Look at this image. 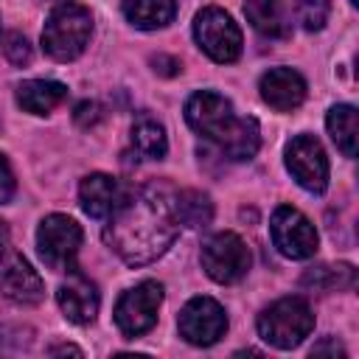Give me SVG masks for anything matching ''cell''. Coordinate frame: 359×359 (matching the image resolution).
<instances>
[{"label":"cell","instance_id":"1","mask_svg":"<svg viewBox=\"0 0 359 359\" xmlns=\"http://www.w3.org/2000/svg\"><path fill=\"white\" fill-rule=\"evenodd\" d=\"M104 241L129 266L157 261L177 238L180 219L174 208V191L165 182H146L107 216Z\"/></svg>","mask_w":359,"mask_h":359},{"label":"cell","instance_id":"2","mask_svg":"<svg viewBox=\"0 0 359 359\" xmlns=\"http://www.w3.org/2000/svg\"><path fill=\"white\" fill-rule=\"evenodd\" d=\"M185 121L194 132L216 143L222 154H227L230 160H250L261 146L258 121L250 115H236L233 104L213 90H199L188 98Z\"/></svg>","mask_w":359,"mask_h":359},{"label":"cell","instance_id":"3","mask_svg":"<svg viewBox=\"0 0 359 359\" xmlns=\"http://www.w3.org/2000/svg\"><path fill=\"white\" fill-rule=\"evenodd\" d=\"M93 34V14L73 0H62L42 28V48L56 62H73L84 53Z\"/></svg>","mask_w":359,"mask_h":359},{"label":"cell","instance_id":"4","mask_svg":"<svg viewBox=\"0 0 359 359\" xmlns=\"http://www.w3.org/2000/svg\"><path fill=\"white\" fill-rule=\"evenodd\" d=\"M314 328L311 306L303 297H280L258 314V334L272 348H297Z\"/></svg>","mask_w":359,"mask_h":359},{"label":"cell","instance_id":"5","mask_svg":"<svg viewBox=\"0 0 359 359\" xmlns=\"http://www.w3.org/2000/svg\"><path fill=\"white\" fill-rule=\"evenodd\" d=\"M81 227L65 213H50L36 227V247L42 261L56 272H76V255L81 247Z\"/></svg>","mask_w":359,"mask_h":359},{"label":"cell","instance_id":"6","mask_svg":"<svg viewBox=\"0 0 359 359\" xmlns=\"http://www.w3.org/2000/svg\"><path fill=\"white\" fill-rule=\"evenodd\" d=\"M194 36H196V45L213 62L230 65L241 56V45H244L241 28L233 22V17L224 8H216V6L202 8L194 20Z\"/></svg>","mask_w":359,"mask_h":359},{"label":"cell","instance_id":"7","mask_svg":"<svg viewBox=\"0 0 359 359\" xmlns=\"http://www.w3.org/2000/svg\"><path fill=\"white\" fill-rule=\"evenodd\" d=\"M199 261H202V269L208 272V278H213L216 283H236V280H241L247 275L250 264H252L244 238L230 233V230L210 236L202 244Z\"/></svg>","mask_w":359,"mask_h":359},{"label":"cell","instance_id":"8","mask_svg":"<svg viewBox=\"0 0 359 359\" xmlns=\"http://www.w3.org/2000/svg\"><path fill=\"white\" fill-rule=\"evenodd\" d=\"M163 306V286L157 280H143L126 289L115 303V325L123 337H140L154 328L157 311Z\"/></svg>","mask_w":359,"mask_h":359},{"label":"cell","instance_id":"9","mask_svg":"<svg viewBox=\"0 0 359 359\" xmlns=\"http://www.w3.org/2000/svg\"><path fill=\"white\" fill-rule=\"evenodd\" d=\"M269 233H272V244L278 247V252L292 258V261L311 258L317 252V244H320L317 230L309 222V216H303L292 205L275 208V213L269 219Z\"/></svg>","mask_w":359,"mask_h":359},{"label":"cell","instance_id":"10","mask_svg":"<svg viewBox=\"0 0 359 359\" xmlns=\"http://www.w3.org/2000/svg\"><path fill=\"white\" fill-rule=\"evenodd\" d=\"M286 168L300 188L323 194L328 188V157L314 135H297L286 146Z\"/></svg>","mask_w":359,"mask_h":359},{"label":"cell","instance_id":"11","mask_svg":"<svg viewBox=\"0 0 359 359\" xmlns=\"http://www.w3.org/2000/svg\"><path fill=\"white\" fill-rule=\"evenodd\" d=\"M177 328H180V337L185 342L208 348V345H213L224 337L227 314L213 297H191L180 311Z\"/></svg>","mask_w":359,"mask_h":359},{"label":"cell","instance_id":"12","mask_svg":"<svg viewBox=\"0 0 359 359\" xmlns=\"http://www.w3.org/2000/svg\"><path fill=\"white\" fill-rule=\"evenodd\" d=\"M0 294L20 306H34L45 297V283L22 255L6 250L0 255Z\"/></svg>","mask_w":359,"mask_h":359},{"label":"cell","instance_id":"13","mask_svg":"<svg viewBox=\"0 0 359 359\" xmlns=\"http://www.w3.org/2000/svg\"><path fill=\"white\" fill-rule=\"evenodd\" d=\"M258 90L261 98L278 112H292L306 101V79L292 67L266 70L258 81Z\"/></svg>","mask_w":359,"mask_h":359},{"label":"cell","instance_id":"14","mask_svg":"<svg viewBox=\"0 0 359 359\" xmlns=\"http://www.w3.org/2000/svg\"><path fill=\"white\" fill-rule=\"evenodd\" d=\"M56 300H59L62 314H65L70 323H76V325H87V323H93L95 314H98V303H101L95 283L87 280L79 269L70 272V280L59 286Z\"/></svg>","mask_w":359,"mask_h":359},{"label":"cell","instance_id":"15","mask_svg":"<svg viewBox=\"0 0 359 359\" xmlns=\"http://www.w3.org/2000/svg\"><path fill=\"white\" fill-rule=\"evenodd\" d=\"M121 199H123L121 185H118V180L109 177V174H101V171L87 174V177L81 180V185H79L81 210H84L87 216H93V219L109 216V213L121 205Z\"/></svg>","mask_w":359,"mask_h":359},{"label":"cell","instance_id":"16","mask_svg":"<svg viewBox=\"0 0 359 359\" xmlns=\"http://www.w3.org/2000/svg\"><path fill=\"white\" fill-rule=\"evenodd\" d=\"M67 98V87L53 79H28L17 87V104L31 115H48Z\"/></svg>","mask_w":359,"mask_h":359},{"label":"cell","instance_id":"17","mask_svg":"<svg viewBox=\"0 0 359 359\" xmlns=\"http://www.w3.org/2000/svg\"><path fill=\"white\" fill-rule=\"evenodd\" d=\"M244 14L250 20V25L269 39H280L289 36V17L280 0H247L244 3Z\"/></svg>","mask_w":359,"mask_h":359},{"label":"cell","instance_id":"18","mask_svg":"<svg viewBox=\"0 0 359 359\" xmlns=\"http://www.w3.org/2000/svg\"><path fill=\"white\" fill-rule=\"evenodd\" d=\"M123 14L135 28H165L177 14V0H123Z\"/></svg>","mask_w":359,"mask_h":359},{"label":"cell","instance_id":"19","mask_svg":"<svg viewBox=\"0 0 359 359\" xmlns=\"http://www.w3.org/2000/svg\"><path fill=\"white\" fill-rule=\"evenodd\" d=\"M325 126H328V135H331V140L337 143V149H339L345 157H353V154H356V137H359L356 107H351V104H337V107H331L328 115H325Z\"/></svg>","mask_w":359,"mask_h":359},{"label":"cell","instance_id":"20","mask_svg":"<svg viewBox=\"0 0 359 359\" xmlns=\"http://www.w3.org/2000/svg\"><path fill=\"white\" fill-rule=\"evenodd\" d=\"M132 149L140 160H163L168 151L165 129L154 118H137L132 126Z\"/></svg>","mask_w":359,"mask_h":359},{"label":"cell","instance_id":"21","mask_svg":"<svg viewBox=\"0 0 359 359\" xmlns=\"http://www.w3.org/2000/svg\"><path fill=\"white\" fill-rule=\"evenodd\" d=\"M174 208H177L180 224H185V227H208L213 219V205H210L208 194H202V191L174 194Z\"/></svg>","mask_w":359,"mask_h":359},{"label":"cell","instance_id":"22","mask_svg":"<svg viewBox=\"0 0 359 359\" xmlns=\"http://www.w3.org/2000/svg\"><path fill=\"white\" fill-rule=\"evenodd\" d=\"M356 280V272L351 264H337V266H317L309 269L303 275V286H311L317 292H339V289H351Z\"/></svg>","mask_w":359,"mask_h":359},{"label":"cell","instance_id":"23","mask_svg":"<svg viewBox=\"0 0 359 359\" xmlns=\"http://www.w3.org/2000/svg\"><path fill=\"white\" fill-rule=\"evenodd\" d=\"M328 11H331L328 0H297V6H294L297 22L306 31H320L325 25V20H328Z\"/></svg>","mask_w":359,"mask_h":359},{"label":"cell","instance_id":"24","mask_svg":"<svg viewBox=\"0 0 359 359\" xmlns=\"http://www.w3.org/2000/svg\"><path fill=\"white\" fill-rule=\"evenodd\" d=\"M3 50H6V56H8L11 65H28V62H31V45H28V39H25L22 34H17V31L6 36Z\"/></svg>","mask_w":359,"mask_h":359},{"label":"cell","instance_id":"25","mask_svg":"<svg viewBox=\"0 0 359 359\" xmlns=\"http://www.w3.org/2000/svg\"><path fill=\"white\" fill-rule=\"evenodd\" d=\"M73 118H76V123L79 126H93V123H98L101 121V107L95 104V101H81L79 107H76V112H73Z\"/></svg>","mask_w":359,"mask_h":359},{"label":"cell","instance_id":"26","mask_svg":"<svg viewBox=\"0 0 359 359\" xmlns=\"http://www.w3.org/2000/svg\"><path fill=\"white\" fill-rule=\"evenodd\" d=\"M14 188H17V182H14L11 165H8V160L0 154V205H6V202L14 196Z\"/></svg>","mask_w":359,"mask_h":359},{"label":"cell","instance_id":"27","mask_svg":"<svg viewBox=\"0 0 359 359\" xmlns=\"http://www.w3.org/2000/svg\"><path fill=\"white\" fill-rule=\"evenodd\" d=\"M151 65H154V70L157 73H163V76H174V73H180L182 67H180V62L174 59V56H154L151 59Z\"/></svg>","mask_w":359,"mask_h":359},{"label":"cell","instance_id":"28","mask_svg":"<svg viewBox=\"0 0 359 359\" xmlns=\"http://www.w3.org/2000/svg\"><path fill=\"white\" fill-rule=\"evenodd\" d=\"M317 353H334V356L339 353V356H342V353H345V348H342L337 339H325V342H320V345H314V348H311V356H317Z\"/></svg>","mask_w":359,"mask_h":359},{"label":"cell","instance_id":"29","mask_svg":"<svg viewBox=\"0 0 359 359\" xmlns=\"http://www.w3.org/2000/svg\"><path fill=\"white\" fill-rule=\"evenodd\" d=\"M48 353H50V356H59V353H73V356H81V348H76V345H53Z\"/></svg>","mask_w":359,"mask_h":359},{"label":"cell","instance_id":"30","mask_svg":"<svg viewBox=\"0 0 359 359\" xmlns=\"http://www.w3.org/2000/svg\"><path fill=\"white\" fill-rule=\"evenodd\" d=\"M8 250V227H6V222H0V255Z\"/></svg>","mask_w":359,"mask_h":359},{"label":"cell","instance_id":"31","mask_svg":"<svg viewBox=\"0 0 359 359\" xmlns=\"http://www.w3.org/2000/svg\"><path fill=\"white\" fill-rule=\"evenodd\" d=\"M356 3H359V0H351V6H356Z\"/></svg>","mask_w":359,"mask_h":359}]
</instances>
